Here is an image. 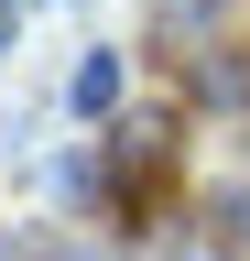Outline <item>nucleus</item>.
<instances>
[{
    "instance_id": "obj_1",
    "label": "nucleus",
    "mask_w": 250,
    "mask_h": 261,
    "mask_svg": "<svg viewBox=\"0 0 250 261\" xmlns=\"http://www.w3.org/2000/svg\"><path fill=\"white\" fill-rule=\"evenodd\" d=\"M0 33H11V0H0Z\"/></svg>"
}]
</instances>
